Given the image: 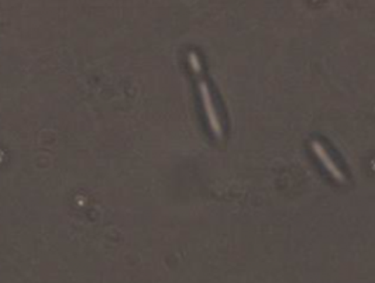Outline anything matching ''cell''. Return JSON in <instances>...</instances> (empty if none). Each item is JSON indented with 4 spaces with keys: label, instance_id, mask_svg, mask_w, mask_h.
Masks as SVG:
<instances>
[{
    "label": "cell",
    "instance_id": "1",
    "mask_svg": "<svg viewBox=\"0 0 375 283\" xmlns=\"http://www.w3.org/2000/svg\"><path fill=\"white\" fill-rule=\"evenodd\" d=\"M188 60H190L191 70H192V72L195 74V77H197V79H198L199 93H201V98H202L204 109H205V113H206V117H208L211 130H212V133H213V136H215L216 138L222 140V138H223L222 123H221L219 116H218V112H216V109H215L213 99H212V96H211L208 84H206L205 79L202 78V64H201V61H199V58H198V55H197L195 53H190V55H188Z\"/></svg>",
    "mask_w": 375,
    "mask_h": 283
},
{
    "label": "cell",
    "instance_id": "2",
    "mask_svg": "<svg viewBox=\"0 0 375 283\" xmlns=\"http://www.w3.org/2000/svg\"><path fill=\"white\" fill-rule=\"evenodd\" d=\"M310 145H312L313 152H315L316 157L319 158V161L324 165L326 171L330 173V176H331L333 179H336L337 182L344 183V182H346V178H344L343 172H341L340 168L334 164V161L330 158V155L326 152L324 147H323L320 143H317V141H312Z\"/></svg>",
    "mask_w": 375,
    "mask_h": 283
}]
</instances>
